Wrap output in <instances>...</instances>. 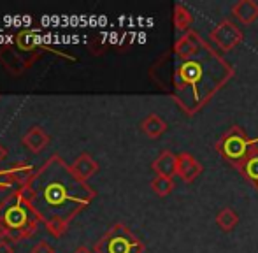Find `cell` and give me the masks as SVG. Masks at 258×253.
Here are the masks:
<instances>
[{
	"mask_svg": "<svg viewBox=\"0 0 258 253\" xmlns=\"http://www.w3.org/2000/svg\"><path fill=\"white\" fill-rule=\"evenodd\" d=\"M21 190L53 237L63 236L72 220L97 197V192L76 178L71 164L60 155H51Z\"/></svg>",
	"mask_w": 258,
	"mask_h": 253,
	"instance_id": "obj_1",
	"label": "cell"
},
{
	"mask_svg": "<svg viewBox=\"0 0 258 253\" xmlns=\"http://www.w3.org/2000/svg\"><path fill=\"white\" fill-rule=\"evenodd\" d=\"M170 56L172 64L169 72L150 71V74H165V79L158 85L167 88L177 106L190 116L199 113L213 95L234 78V67L221 58L206 41L190 58H179L172 51Z\"/></svg>",
	"mask_w": 258,
	"mask_h": 253,
	"instance_id": "obj_2",
	"label": "cell"
},
{
	"mask_svg": "<svg viewBox=\"0 0 258 253\" xmlns=\"http://www.w3.org/2000/svg\"><path fill=\"white\" fill-rule=\"evenodd\" d=\"M41 218L21 188L13 190L0 202V237L21 243L37 230Z\"/></svg>",
	"mask_w": 258,
	"mask_h": 253,
	"instance_id": "obj_3",
	"label": "cell"
},
{
	"mask_svg": "<svg viewBox=\"0 0 258 253\" xmlns=\"http://www.w3.org/2000/svg\"><path fill=\"white\" fill-rule=\"evenodd\" d=\"M258 146V137H249L244 129L239 125H232L220 139L214 143V150L220 157L230 165L237 167L242 160L249 155L253 148Z\"/></svg>",
	"mask_w": 258,
	"mask_h": 253,
	"instance_id": "obj_4",
	"label": "cell"
},
{
	"mask_svg": "<svg viewBox=\"0 0 258 253\" xmlns=\"http://www.w3.org/2000/svg\"><path fill=\"white\" fill-rule=\"evenodd\" d=\"M146 244L125 225L118 222L93 246L95 253H144Z\"/></svg>",
	"mask_w": 258,
	"mask_h": 253,
	"instance_id": "obj_5",
	"label": "cell"
},
{
	"mask_svg": "<svg viewBox=\"0 0 258 253\" xmlns=\"http://www.w3.org/2000/svg\"><path fill=\"white\" fill-rule=\"evenodd\" d=\"M209 39H211V42H214V44L221 49V51L228 53L234 48H237V46L244 41V32H242L232 20L223 18V20L209 32Z\"/></svg>",
	"mask_w": 258,
	"mask_h": 253,
	"instance_id": "obj_6",
	"label": "cell"
},
{
	"mask_svg": "<svg viewBox=\"0 0 258 253\" xmlns=\"http://www.w3.org/2000/svg\"><path fill=\"white\" fill-rule=\"evenodd\" d=\"M204 171V165L190 153H179L177 155V165H176V176H179L181 181L194 183Z\"/></svg>",
	"mask_w": 258,
	"mask_h": 253,
	"instance_id": "obj_7",
	"label": "cell"
},
{
	"mask_svg": "<svg viewBox=\"0 0 258 253\" xmlns=\"http://www.w3.org/2000/svg\"><path fill=\"white\" fill-rule=\"evenodd\" d=\"M0 64L4 65V69L11 76H21L32 65L27 56H21L11 46H2L0 48Z\"/></svg>",
	"mask_w": 258,
	"mask_h": 253,
	"instance_id": "obj_8",
	"label": "cell"
},
{
	"mask_svg": "<svg viewBox=\"0 0 258 253\" xmlns=\"http://www.w3.org/2000/svg\"><path fill=\"white\" fill-rule=\"evenodd\" d=\"M230 14L241 25H251L258 20V4L255 0H237L230 7Z\"/></svg>",
	"mask_w": 258,
	"mask_h": 253,
	"instance_id": "obj_9",
	"label": "cell"
},
{
	"mask_svg": "<svg viewBox=\"0 0 258 253\" xmlns=\"http://www.w3.org/2000/svg\"><path fill=\"white\" fill-rule=\"evenodd\" d=\"M71 169L76 178H79L81 181H88L92 176H95L99 172V164L90 153H81L71 164Z\"/></svg>",
	"mask_w": 258,
	"mask_h": 253,
	"instance_id": "obj_10",
	"label": "cell"
},
{
	"mask_svg": "<svg viewBox=\"0 0 258 253\" xmlns=\"http://www.w3.org/2000/svg\"><path fill=\"white\" fill-rule=\"evenodd\" d=\"M176 165H177V155H174L170 150H162L158 157L153 160V164H151V169L155 171L156 176L174 179V176H176Z\"/></svg>",
	"mask_w": 258,
	"mask_h": 253,
	"instance_id": "obj_11",
	"label": "cell"
},
{
	"mask_svg": "<svg viewBox=\"0 0 258 253\" xmlns=\"http://www.w3.org/2000/svg\"><path fill=\"white\" fill-rule=\"evenodd\" d=\"M16 46L21 49V51L28 53L34 62L37 58H41V48L44 49V46L41 44V41H39V37L35 35L34 30L20 32V34L16 35Z\"/></svg>",
	"mask_w": 258,
	"mask_h": 253,
	"instance_id": "obj_12",
	"label": "cell"
},
{
	"mask_svg": "<svg viewBox=\"0 0 258 253\" xmlns=\"http://www.w3.org/2000/svg\"><path fill=\"white\" fill-rule=\"evenodd\" d=\"M49 141H51V139H49L48 134H46L44 130H42L41 126H37V125L30 126V129H28V132L21 137V143H23V146H27L32 153H41V151L49 144Z\"/></svg>",
	"mask_w": 258,
	"mask_h": 253,
	"instance_id": "obj_13",
	"label": "cell"
},
{
	"mask_svg": "<svg viewBox=\"0 0 258 253\" xmlns=\"http://www.w3.org/2000/svg\"><path fill=\"white\" fill-rule=\"evenodd\" d=\"M237 172L242 174V178L248 179L253 186L258 190V146L249 151V155L237 165Z\"/></svg>",
	"mask_w": 258,
	"mask_h": 253,
	"instance_id": "obj_14",
	"label": "cell"
},
{
	"mask_svg": "<svg viewBox=\"0 0 258 253\" xmlns=\"http://www.w3.org/2000/svg\"><path fill=\"white\" fill-rule=\"evenodd\" d=\"M6 171H7V174H9V178L13 179L14 185H18L21 188V186L30 183V179L34 178L37 169H35L32 164H28V162H18V164L11 165V167L6 169Z\"/></svg>",
	"mask_w": 258,
	"mask_h": 253,
	"instance_id": "obj_15",
	"label": "cell"
},
{
	"mask_svg": "<svg viewBox=\"0 0 258 253\" xmlns=\"http://www.w3.org/2000/svg\"><path fill=\"white\" fill-rule=\"evenodd\" d=\"M167 126H169L167 121L163 120L162 116H158L156 113L148 114V116L141 121V130H143L144 136L150 137V139H158V137H162L163 134L167 132Z\"/></svg>",
	"mask_w": 258,
	"mask_h": 253,
	"instance_id": "obj_16",
	"label": "cell"
},
{
	"mask_svg": "<svg viewBox=\"0 0 258 253\" xmlns=\"http://www.w3.org/2000/svg\"><path fill=\"white\" fill-rule=\"evenodd\" d=\"M172 23L176 27V30L179 32H188L191 30V23H194V14L183 4H176L172 13Z\"/></svg>",
	"mask_w": 258,
	"mask_h": 253,
	"instance_id": "obj_17",
	"label": "cell"
},
{
	"mask_svg": "<svg viewBox=\"0 0 258 253\" xmlns=\"http://www.w3.org/2000/svg\"><path fill=\"white\" fill-rule=\"evenodd\" d=\"M216 225L220 227L223 232H232L239 223V215L232 208H223L216 213Z\"/></svg>",
	"mask_w": 258,
	"mask_h": 253,
	"instance_id": "obj_18",
	"label": "cell"
},
{
	"mask_svg": "<svg viewBox=\"0 0 258 253\" xmlns=\"http://www.w3.org/2000/svg\"><path fill=\"white\" fill-rule=\"evenodd\" d=\"M151 192L158 197H167L169 194H172L174 190V179L172 178H163V176H155L150 183Z\"/></svg>",
	"mask_w": 258,
	"mask_h": 253,
	"instance_id": "obj_19",
	"label": "cell"
},
{
	"mask_svg": "<svg viewBox=\"0 0 258 253\" xmlns=\"http://www.w3.org/2000/svg\"><path fill=\"white\" fill-rule=\"evenodd\" d=\"M30 253H56V251H54V248L48 243V241H39V243L30 250Z\"/></svg>",
	"mask_w": 258,
	"mask_h": 253,
	"instance_id": "obj_20",
	"label": "cell"
},
{
	"mask_svg": "<svg viewBox=\"0 0 258 253\" xmlns=\"http://www.w3.org/2000/svg\"><path fill=\"white\" fill-rule=\"evenodd\" d=\"M14 183H13V179L9 178V174H7V171L4 169V171H0V190H7V188H11Z\"/></svg>",
	"mask_w": 258,
	"mask_h": 253,
	"instance_id": "obj_21",
	"label": "cell"
},
{
	"mask_svg": "<svg viewBox=\"0 0 258 253\" xmlns=\"http://www.w3.org/2000/svg\"><path fill=\"white\" fill-rule=\"evenodd\" d=\"M0 253H14L13 244H11L9 241L2 239V241H0Z\"/></svg>",
	"mask_w": 258,
	"mask_h": 253,
	"instance_id": "obj_22",
	"label": "cell"
},
{
	"mask_svg": "<svg viewBox=\"0 0 258 253\" xmlns=\"http://www.w3.org/2000/svg\"><path fill=\"white\" fill-rule=\"evenodd\" d=\"M74 253H95L93 250H90L88 246H79V248H76V251Z\"/></svg>",
	"mask_w": 258,
	"mask_h": 253,
	"instance_id": "obj_23",
	"label": "cell"
},
{
	"mask_svg": "<svg viewBox=\"0 0 258 253\" xmlns=\"http://www.w3.org/2000/svg\"><path fill=\"white\" fill-rule=\"evenodd\" d=\"M6 157H7V150L2 146V144H0V162L6 160Z\"/></svg>",
	"mask_w": 258,
	"mask_h": 253,
	"instance_id": "obj_24",
	"label": "cell"
}]
</instances>
